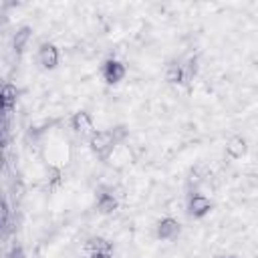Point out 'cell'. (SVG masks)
I'll return each instance as SVG.
<instances>
[{"label":"cell","mask_w":258,"mask_h":258,"mask_svg":"<svg viewBox=\"0 0 258 258\" xmlns=\"http://www.w3.org/2000/svg\"><path fill=\"white\" fill-rule=\"evenodd\" d=\"M117 137L113 133V129H101V131H95L91 137H89V147L95 155L99 157H105L107 153L113 151V147L117 145Z\"/></svg>","instance_id":"1"},{"label":"cell","mask_w":258,"mask_h":258,"mask_svg":"<svg viewBox=\"0 0 258 258\" xmlns=\"http://www.w3.org/2000/svg\"><path fill=\"white\" fill-rule=\"evenodd\" d=\"M101 75H103L107 85H117V83H121L125 79L127 67L117 58H107L103 62V67H101Z\"/></svg>","instance_id":"2"},{"label":"cell","mask_w":258,"mask_h":258,"mask_svg":"<svg viewBox=\"0 0 258 258\" xmlns=\"http://www.w3.org/2000/svg\"><path fill=\"white\" fill-rule=\"evenodd\" d=\"M58 60H60V52H58V46L52 44V42H42L40 48H38V62L42 69L46 71H52L58 67Z\"/></svg>","instance_id":"3"},{"label":"cell","mask_w":258,"mask_h":258,"mask_svg":"<svg viewBox=\"0 0 258 258\" xmlns=\"http://www.w3.org/2000/svg\"><path fill=\"white\" fill-rule=\"evenodd\" d=\"M71 127H73V131L75 133H79V135H93L97 129H95V123H93V115L89 113V111H77V113H73V117H71Z\"/></svg>","instance_id":"4"},{"label":"cell","mask_w":258,"mask_h":258,"mask_svg":"<svg viewBox=\"0 0 258 258\" xmlns=\"http://www.w3.org/2000/svg\"><path fill=\"white\" fill-rule=\"evenodd\" d=\"M179 232H181V224L171 216L161 218L155 226V236L159 240H175L179 236Z\"/></svg>","instance_id":"5"},{"label":"cell","mask_w":258,"mask_h":258,"mask_svg":"<svg viewBox=\"0 0 258 258\" xmlns=\"http://www.w3.org/2000/svg\"><path fill=\"white\" fill-rule=\"evenodd\" d=\"M212 212V202L204 194H191L187 200V214L191 218H204Z\"/></svg>","instance_id":"6"},{"label":"cell","mask_w":258,"mask_h":258,"mask_svg":"<svg viewBox=\"0 0 258 258\" xmlns=\"http://www.w3.org/2000/svg\"><path fill=\"white\" fill-rule=\"evenodd\" d=\"M163 79L169 85H181V83H185V69H183V64H179L177 60L167 62L165 69H163Z\"/></svg>","instance_id":"7"},{"label":"cell","mask_w":258,"mask_h":258,"mask_svg":"<svg viewBox=\"0 0 258 258\" xmlns=\"http://www.w3.org/2000/svg\"><path fill=\"white\" fill-rule=\"evenodd\" d=\"M248 151V145H246V139L242 135H234L226 141V155L230 159H242Z\"/></svg>","instance_id":"8"},{"label":"cell","mask_w":258,"mask_h":258,"mask_svg":"<svg viewBox=\"0 0 258 258\" xmlns=\"http://www.w3.org/2000/svg\"><path fill=\"white\" fill-rule=\"evenodd\" d=\"M85 250L91 254V252H103V254H111L113 256V250H115V244L103 236H91L87 242H85Z\"/></svg>","instance_id":"9"},{"label":"cell","mask_w":258,"mask_h":258,"mask_svg":"<svg viewBox=\"0 0 258 258\" xmlns=\"http://www.w3.org/2000/svg\"><path fill=\"white\" fill-rule=\"evenodd\" d=\"M119 208V200L113 196V194H109V191H99V196H97V210L101 212V214H113L115 210Z\"/></svg>","instance_id":"10"},{"label":"cell","mask_w":258,"mask_h":258,"mask_svg":"<svg viewBox=\"0 0 258 258\" xmlns=\"http://www.w3.org/2000/svg\"><path fill=\"white\" fill-rule=\"evenodd\" d=\"M16 99H18V89H16V85L6 83V85L2 87V93H0V101H2L4 113H10V111H12V107L16 105Z\"/></svg>","instance_id":"11"},{"label":"cell","mask_w":258,"mask_h":258,"mask_svg":"<svg viewBox=\"0 0 258 258\" xmlns=\"http://www.w3.org/2000/svg\"><path fill=\"white\" fill-rule=\"evenodd\" d=\"M30 36H32V28H30V26H20V28L14 32V36H12V48H14L16 52H22L24 46L28 44Z\"/></svg>","instance_id":"12"},{"label":"cell","mask_w":258,"mask_h":258,"mask_svg":"<svg viewBox=\"0 0 258 258\" xmlns=\"http://www.w3.org/2000/svg\"><path fill=\"white\" fill-rule=\"evenodd\" d=\"M46 183L50 187H56L58 183H62V171L58 165H48L46 167Z\"/></svg>","instance_id":"13"},{"label":"cell","mask_w":258,"mask_h":258,"mask_svg":"<svg viewBox=\"0 0 258 258\" xmlns=\"http://www.w3.org/2000/svg\"><path fill=\"white\" fill-rule=\"evenodd\" d=\"M87 258H111V254H103V252H91Z\"/></svg>","instance_id":"14"},{"label":"cell","mask_w":258,"mask_h":258,"mask_svg":"<svg viewBox=\"0 0 258 258\" xmlns=\"http://www.w3.org/2000/svg\"><path fill=\"white\" fill-rule=\"evenodd\" d=\"M228 258H236V256H228Z\"/></svg>","instance_id":"15"}]
</instances>
